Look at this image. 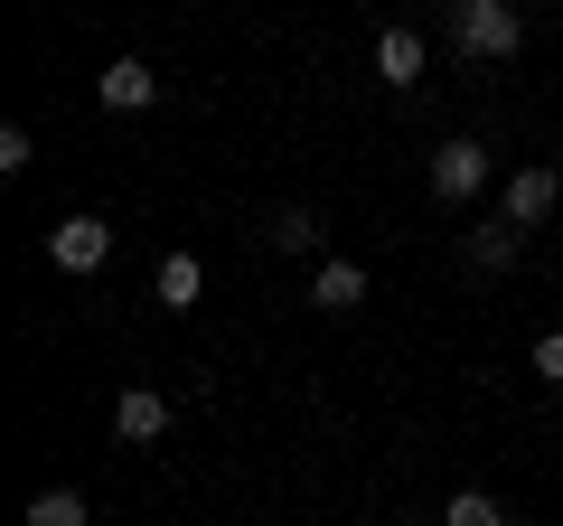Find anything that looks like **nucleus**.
I'll return each instance as SVG.
<instances>
[{
	"mask_svg": "<svg viewBox=\"0 0 563 526\" xmlns=\"http://www.w3.org/2000/svg\"><path fill=\"white\" fill-rule=\"evenodd\" d=\"M442 29H451L461 57H517L526 10H517V0H442Z\"/></svg>",
	"mask_w": 563,
	"mask_h": 526,
	"instance_id": "1",
	"label": "nucleus"
},
{
	"mask_svg": "<svg viewBox=\"0 0 563 526\" xmlns=\"http://www.w3.org/2000/svg\"><path fill=\"white\" fill-rule=\"evenodd\" d=\"M103 254H113V226H103V217L47 226V263H57V273H103Z\"/></svg>",
	"mask_w": 563,
	"mask_h": 526,
	"instance_id": "2",
	"label": "nucleus"
},
{
	"mask_svg": "<svg viewBox=\"0 0 563 526\" xmlns=\"http://www.w3.org/2000/svg\"><path fill=\"white\" fill-rule=\"evenodd\" d=\"M479 188H488V151L479 142H442V151H432V198H442V207L479 198Z\"/></svg>",
	"mask_w": 563,
	"mask_h": 526,
	"instance_id": "3",
	"label": "nucleus"
},
{
	"mask_svg": "<svg viewBox=\"0 0 563 526\" xmlns=\"http://www.w3.org/2000/svg\"><path fill=\"white\" fill-rule=\"evenodd\" d=\"M151 95H161V76H151L141 57H113V66L95 76V103H103V113H141Z\"/></svg>",
	"mask_w": 563,
	"mask_h": 526,
	"instance_id": "4",
	"label": "nucleus"
},
{
	"mask_svg": "<svg viewBox=\"0 0 563 526\" xmlns=\"http://www.w3.org/2000/svg\"><path fill=\"white\" fill-rule=\"evenodd\" d=\"M198 292H207V263H198V254H161L151 302H161V310H198Z\"/></svg>",
	"mask_w": 563,
	"mask_h": 526,
	"instance_id": "5",
	"label": "nucleus"
},
{
	"mask_svg": "<svg viewBox=\"0 0 563 526\" xmlns=\"http://www.w3.org/2000/svg\"><path fill=\"white\" fill-rule=\"evenodd\" d=\"M554 198H563V179H554L544 161L507 179V217H517V226H544V217H554Z\"/></svg>",
	"mask_w": 563,
	"mask_h": 526,
	"instance_id": "6",
	"label": "nucleus"
},
{
	"mask_svg": "<svg viewBox=\"0 0 563 526\" xmlns=\"http://www.w3.org/2000/svg\"><path fill=\"white\" fill-rule=\"evenodd\" d=\"M422 57H432L422 29H376V76L385 85H422Z\"/></svg>",
	"mask_w": 563,
	"mask_h": 526,
	"instance_id": "7",
	"label": "nucleus"
},
{
	"mask_svg": "<svg viewBox=\"0 0 563 526\" xmlns=\"http://www.w3.org/2000/svg\"><path fill=\"white\" fill-rule=\"evenodd\" d=\"M357 302H366V273H357V263H320V273H310V310H329V320H347Z\"/></svg>",
	"mask_w": 563,
	"mask_h": 526,
	"instance_id": "8",
	"label": "nucleus"
},
{
	"mask_svg": "<svg viewBox=\"0 0 563 526\" xmlns=\"http://www.w3.org/2000/svg\"><path fill=\"white\" fill-rule=\"evenodd\" d=\"M113 432H122V442H161V432H169V405L151 395V385H132V395L113 405Z\"/></svg>",
	"mask_w": 563,
	"mask_h": 526,
	"instance_id": "9",
	"label": "nucleus"
},
{
	"mask_svg": "<svg viewBox=\"0 0 563 526\" xmlns=\"http://www.w3.org/2000/svg\"><path fill=\"white\" fill-rule=\"evenodd\" d=\"M263 244H273V254H320V217H310V207H273V217H263Z\"/></svg>",
	"mask_w": 563,
	"mask_h": 526,
	"instance_id": "10",
	"label": "nucleus"
},
{
	"mask_svg": "<svg viewBox=\"0 0 563 526\" xmlns=\"http://www.w3.org/2000/svg\"><path fill=\"white\" fill-rule=\"evenodd\" d=\"M20 526H95V507H85V489H38Z\"/></svg>",
	"mask_w": 563,
	"mask_h": 526,
	"instance_id": "11",
	"label": "nucleus"
},
{
	"mask_svg": "<svg viewBox=\"0 0 563 526\" xmlns=\"http://www.w3.org/2000/svg\"><path fill=\"white\" fill-rule=\"evenodd\" d=\"M517 244H526V226L498 217V226H479V235H470V263H488V273H498V263H517Z\"/></svg>",
	"mask_w": 563,
	"mask_h": 526,
	"instance_id": "12",
	"label": "nucleus"
},
{
	"mask_svg": "<svg viewBox=\"0 0 563 526\" xmlns=\"http://www.w3.org/2000/svg\"><path fill=\"white\" fill-rule=\"evenodd\" d=\"M442 526H507V507L488 498V489H461V498L442 507Z\"/></svg>",
	"mask_w": 563,
	"mask_h": 526,
	"instance_id": "13",
	"label": "nucleus"
},
{
	"mask_svg": "<svg viewBox=\"0 0 563 526\" xmlns=\"http://www.w3.org/2000/svg\"><path fill=\"white\" fill-rule=\"evenodd\" d=\"M536 376L563 385V329H544V339H536Z\"/></svg>",
	"mask_w": 563,
	"mask_h": 526,
	"instance_id": "14",
	"label": "nucleus"
},
{
	"mask_svg": "<svg viewBox=\"0 0 563 526\" xmlns=\"http://www.w3.org/2000/svg\"><path fill=\"white\" fill-rule=\"evenodd\" d=\"M0 169H29V122H0Z\"/></svg>",
	"mask_w": 563,
	"mask_h": 526,
	"instance_id": "15",
	"label": "nucleus"
}]
</instances>
